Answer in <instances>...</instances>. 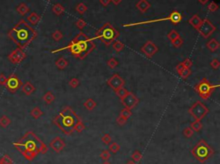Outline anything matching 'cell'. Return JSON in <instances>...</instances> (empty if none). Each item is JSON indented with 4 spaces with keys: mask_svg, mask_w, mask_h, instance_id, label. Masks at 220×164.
<instances>
[{
    "mask_svg": "<svg viewBox=\"0 0 220 164\" xmlns=\"http://www.w3.org/2000/svg\"><path fill=\"white\" fill-rule=\"evenodd\" d=\"M76 26L79 28V29H83V28H85L87 26V23L83 19H79L77 22H76Z\"/></svg>",
    "mask_w": 220,
    "mask_h": 164,
    "instance_id": "47",
    "label": "cell"
},
{
    "mask_svg": "<svg viewBox=\"0 0 220 164\" xmlns=\"http://www.w3.org/2000/svg\"><path fill=\"white\" fill-rule=\"evenodd\" d=\"M9 35L19 48L23 50L36 37V32L26 23L21 22L10 32Z\"/></svg>",
    "mask_w": 220,
    "mask_h": 164,
    "instance_id": "3",
    "label": "cell"
},
{
    "mask_svg": "<svg viewBox=\"0 0 220 164\" xmlns=\"http://www.w3.org/2000/svg\"><path fill=\"white\" fill-rule=\"evenodd\" d=\"M127 164H136V162H134L133 161H131V160H129L128 162H127Z\"/></svg>",
    "mask_w": 220,
    "mask_h": 164,
    "instance_id": "57",
    "label": "cell"
},
{
    "mask_svg": "<svg viewBox=\"0 0 220 164\" xmlns=\"http://www.w3.org/2000/svg\"><path fill=\"white\" fill-rule=\"evenodd\" d=\"M96 48V45L91 41V39L87 35L80 32L76 37L71 41V43L66 47H64L60 49L52 50V53L61 52L65 50H69L74 55V57L79 60H83L90 54V52Z\"/></svg>",
    "mask_w": 220,
    "mask_h": 164,
    "instance_id": "1",
    "label": "cell"
},
{
    "mask_svg": "<svg viewBox=\"0 0 220 164\" xmlns=\"http://www.w3.org/2000/svg\"><path fill=\"white\" fill-rule=\"evenodd\" d=\"M207 8H208L209 11L215 12L216 11H218V5L214 1H212V2L208 4Z\"/></svg>",
    "mask_w": 220,
    "mask_h": 164,
    "instance_id": "42",
    "label": "cell"
},
{
    "mask_svg": "<svg viewBox=\"0 0 220 164\" xmlns=\"http://www.w3.org/2000/svg\"><path fill=\"white\" fill-rule=\"evenodd\" d=\"M194 135V131L192 130L191 127H186L183 130V136L186 138H191Z\"/></svg>",
    "mask_w": 220,
    "mask_h": 164,
    "instance_id": "39",
    "label": "cell"
},
{
    "mask_svg": "<svg viewBox=\"0 0 220 164\" xmlns=\"http://www.w3.org/2000/svg\"><path fill=\"white\" fill-rule=\"evenodd\" d=\"M22 90L26 95H30L35 91V88L30 82H26L22 86Z\"/></svg>",
    "mask_w": 220,
    "mask_h": 164,
    "instance_id": "18",
    "label": "cell"
},
{
    "mask_svg": "<svg viewBox=\"0 0 220 164\" xmlns=\"http://www.w3.org/2000/svg\"><path fill=\"white\" fill-rule=\"evenodd\" d=\"M52 121L65 134L70 135L75 131V127L81 119L72 108L66 106L61 109L60 113L54 117Z\"/></svg>",
    "mask_w": 220,
    "mask_h": 164,
    "instance_id": "2",
    "label": "cell"
},
{
    "mask_svg": "<svg viewBox=\"0 0 220 164\" xmlns=\"http://www.w3.org/2000/svg\"><path fill=\"white\" fill-rule=\"evenodd\" d=\"M69 85L71 86V88H73V89L77 88L79 85V80L77 78H72L70 80V82H69Z\"/></svg>",
    "mask_w": 220,
    "mask_h": 164,
    "instance_id": "48",
    "label": "cell"
},
{
    "mask_svg": "<svg viewBox=\"0 0 220 164\" xmlns=\"http://www.w3.org/2000/svg\"><path fill=\"white\" fill-rule=\"evenodd\" d=\"M132 161H133L134 162L138 163V162H139L141 161L142 154L139 152L138 150H135L134 152L132 153Z\"/></svg>",
    "mask_w": 220,
    "mask_h": 164,
    "instance_id": "37",
    "label": "cell"
},
{
    "mask_svg": "<svg viewBox=\"0 0 220 164\" xmlns=\"http://www.w3.org/2000/svg\"><path fill=\"white\" fill-rule=\"evenodd\" d=\"M107 64H108V67H110L111 69H114V68H115L116 66L119 64V62H118L114 58H111L110 60H108V63Z\"/></svg>",
    "mask_w": 220,
    "mask_h": 164,
    "instance_id": "40",
    "label": "cell"
},
{
    "mask_svg": "<svg viewBox=\"0 0 220 164\" xmlns=\"http://www.w3.org/2000/svg\"><path fill=\"white\" fill-rule=\"evenodd\" d=\"M84 129H85V126H84V124L83 123L82 120H81V121H79V123L77 124V126L75 127V131H77V132H82Z\"/></svg>",
    "mask_w": 220,
    "mask_h": 164,
    "instance_id": "45",
    "label": "cell"
},
{
    "mask_svg": "<svg viewBox=\"0 0 220 164\" xmlns=\"http://www.w3.org/2000/svg\"><path fill=\"white\" fill-rule=\"evenodd\" d=\"M188 23H189V24H190L191 26L193 27V28H194L195 29H198L199 27L200 26V24H201L202 20L198 15H194L189 19Z\"/></svg>",
    "mask_w": 220,
    "mask_h": 164,
    "instance_id": "19",
    "label": "cell"
},
{
    "mask_svg": "<svg viewBox=\"0 0 220 164\" xmlns=\"http://www.w3.org/2000/svg\"><path fill=\"white\" fill-rule=\"evenodd\" d=\"M17 11L21 14V15H25L27 12L29 11V8L27 7L25 4H21L18 8H17Z\"/></svg>",
    "mask_w": 220,
    "mask_h": 164,
    "instance_id": "44",
    "label": "cell"
},
{
    "mask_svg": "<svg viewBox=\"0 0 220 164\" xmlns=\"http://www.w3.org/2000/svg\"><path fill=\"white\" fill-rule=\"evenodd\" d=\"M68 61L65 58H60L59 60H57V61L55 62V64H56V66L60 70H63V69H65V68H66L68 66Z\"/></svg>",
    "mask_w": 220,
    "mask_h": 164,
    "instance_id": "21",
    "label": "cell"
},
{
    "mask_svg": "<svg viewBox=\"0 0 220 164\" xmlns=\"http://www.w3.org/2000/svg\"><path fill=\"white\" fill-rule=\"evenodd\" d=\"M111 2H113V3L115 4V5H118V4H120L121 0H111Z\"/></svg>",
    "mask_w": 220,
    "mask_h": 164,
    "instance_id": "56",
    "label": "cell"
},
{
    "mask_svg": "<svg viewBox=\"0 0 220 164\" xmlns=\"http://www.w3.org/2000/svg\"><path fill=\"white\" fill-rule=\"evenodd\" d=\"M141 51L145 53V55H146L147 58H151L158 51V47L153 43L152 41H148L142 47Z\"/></svg>",
    "mask_w": 220,
    "mask_h": 164,
    "instance_id": "15",
    "label": "cell"
},
{
    "mask_svg": "<svg viewBox=\"0 0 220 164\" xmlns=\"http://www.w3.org/2000/svg\"><path fill=\"white\" fill-rule=\"evenodd\" d=\"M210 0H198V2H200L201 4H206Z\"/></svg>",
    "mask_w": 220,
    "mask_h": 164,
    "instance_id": "55",
    "label": "cell"
},
{
    "mask_svg": "<svg viewBox=\"0 0 220 164\" xmlns=\"http://www.w3.org/2000/svg\"><path fill=\"white\" fill-rule=\"evenodd\" d=\"M167 37H168V39L169 40V41H174V40H175V39H177V38L181 37V36H180L179 33H178L176 30L173 29L168 33V35H167Z\"/></svg>",
    "mask_w": 220,
    "mask_h": 164,
    "instance_id": "34",
    "label": "cell"
},
{
    "mask_svg": "<svg viewBox=\"0 0 220 164\" xmlns=\"http://www.w3.org/2000/svg\"><path fill=\"white\" fill-rule=\"evenodd\" d=\"M87 10H88V8L83 3H79L76 7V11L79 12L80 15H83L87 11Z\"/></svg>",
    "mask_w": 220,
    "mask_h": 164,
    "instance_id": "33",
    "label": "cell"
},
{
    "mask_svg": "<svg viewBox=\"0 0 220 164\" xmlns=\"http://www.w3.org/2000/svg\"><path fill=\"white\" fill-rule=\"evenodd\" d=\"M214 149L208 144L201 139L198 142L197 144L191 150V154L197 159L200 162H205L210 157L214 155Z\"/></svg>",
    "mask_w": 220,
    "mask_h": 164,
    "instance_id": "6",
    "label": "cell"
},
{
    "mask_svg": "<svg viewBox=\"0 0 220 164\" xmlns=\"http://www.w3.org/2000/svg\"><path fill=\"white\" fill-rule=\"evenodd\" d=\"M182 20V16L181 15V13L179 11H174L170 15L165 17V18L161 19H155V20H150V21H146V22H142V23H130V24H125L124 27H130V26H136V25H142V24H149V23H157V22H162V21H170L172 23L174 24H177L179 23Z\"/></svg>",
    "mask_w": 220,
    "mask_h": 164,
    "instance_id": "8",
    "label": "cell"
},
{
    "mask_svg": "<svg viewBox=\"0 0 220 164\" xmlns=\"http://www.w3.org/2000/svg\"><path fill=\"white\" fill-rule=\"evenodd\" d=\"M11 123V120L8 118L6 115H3L0 117V126L2 128H6Z\"/></svg>",
    "mask_w": 220,
    "mask_h": 164,
    "instance_id": "24",
    "label": "cell"
},
{
    "mask_svg": "<svg viewBox=\"0 0 220 164\" xmlns=\"http://www.w3.org/2000/svg\"><path fill=\"white\" fill-rule=\"evenodd\" d=\"M110 2H111V0H100L101 4L102 6H104V7H107L108 4H110Z\"/></svg>",
    "mask_w": 220,
    "mask_h": 164,
    "instance_id": "53",
    "label": "cell"
},
{
    "mask_svg": "<svg viewBox=\"0 0 220 164\" xmlns=\"http://www.w3.org/2000/svg\"><path fill=\"white\" fill-rule=\"evenodd\" d=\"M190 127L194 131H200L202 129V124L200 120H194V122L191 123Z\"/></svg>",
    "mask_w": 220,
    "mask_h": 164,
    "instance_id": "31",
    "label": "cell"
},
{
    "mask_svg": "<svg viewBox=\"0 0 220 164\" xmlns=\"http://www.w3.org/2000/svg\"><path fill=\"white\" fill-rule=\"evenodd\" d=\"M12 159L9 155H4V157L0 158V164H12Z\"/></svg>",
    "mask_w": 220,
    "mask_h": 164,
    "instance_id": "38",
    "label": "cell"
},
{
    "mask_svg": "<svg viewBox=\"0 0 220 164\" xmlns=\"http://www.w3.org/2000/svg\"><path fill=\"white\" fill-rule=\"evenodd\" d=\"M211 64V67L213 68V69H214V70H218L220 66L219 60H218V59H214V60H213L212 61H211V64Z\"/></svg>",
    "mask_w": 220,
    "mask_h": 164,
    "instance_id": "49",
    "label": "cell"
},
{
    "mask_svg": "<svg viewBox=\"0 0 220 164\" xmlns=\"http://www.w3.org/2000/svg\"><path fill=\"white\" fill-rule=\"evenodd\" d=\"M191 74V70L189 68H184L182 71L179 72V75L181 76V78L183 79H186Z\"/></svg>",
    "mask_w": 220,
    "mask_h": 164,
    "instance_id": "35",
    "label": "cell"
},
{
    "mask_svg": "<svg viewBox=\"0 0 220 164\" xmlns=\"http://www.w3.org/2000/svg\"><path fill=\"white\" fill-rule=\"evenodd\" d=\"M42 99H43V101L46 102V104H51L52 101L55 100V96H54V95H53L51 91H48V92H47V93L43 95Z\"/></svg>",
    "mask_w": 220,
    "mask_h": 164,
    "instance_id": "22",
    "label": "cell"
},
{
    "mask_svg": "<svg viewBox=\"0 0 220 164\" xmlns=\"http://www.w3.org/2000/svg\"><path fill=\"white\" fill-rule=\"evenodd\" d=\"M182 65L185 68H189L190 69L191 66L193 65V61L190 59H186L183 62H182Z\"/></svg>",
    "mask_w": 220,
    "mask_h": 164,
    "instance_id": "50",
    "label": "cell"
},
{
    "mask_svg": "<svg viewBox=\"0 0 220 164\" xmlns=\"http://www.w3.org/2000/svg\"><path fill=\"white\" fill-rule=\"evenodd\" d=\"M197 30L203 37L206 39L210 37L216 31V27L214 26L208 19H205V20H202L201 24Z\"/></svg>",
    "mask_w": 220,
    "mask_h": 164,
    "instance_id": "10",
    "label": "cell"
},
{
    "mask_svg": "<svg viewBox=\"0 0 220 164\" xmlns=\"http://www.w3.org/2000/svg\"><path fill=\"white\" fill-rule=\"evenodd\" d=\"M128 92H129V91H128V90H127V89H125L124 87H121V88H119V90H117L115 91V93H116V95H117V96L119 97L120 100H121V99H123L124 97L127 95Z\"/></svg>",
    "mask_w": 220,
    "mask_h": 164,
    "instance_id": "32",
    "label": "cell"
},
{
    "mask_svg": "<svg viewBox=\"0 0 220 164\" xmlns=\"http://www.w3.org/2000/svg\"><path fill=\"white\" fill-rule=\"evenodd\" d=\"M184 66L182 65V64L181 63V64H177V66H176V71H177V72L179 73L180 71H182V69H184Z\"/></svg>",
    "mask_w": 220,
    "mask_h": 164,
    "instance_id": "54",
    "label": "cell"
},
{
    "mask_svg": "<svg viewBox=\"0 0 220 164\" xmlns=\"http://www.w3.org/2000/svg\"><path fill=\"white\" fill-rule=\"evenodd\" d=\"M49 146H50V147H51V148H52L55 152L60 153L65 149V143L64 142V140L61 138H60V137H56V138H54L53 139H52V141L50 142Z\"/></svg>",
    "mask_w": 220,
    "mask_h": 164,
    "instance_id": "16",
    "label": "cell"
},
{
    "mask_svg": "<svg viewBox=\"0 0 220 164\" xmlns=\"http://www.w3.org/2000/svg\"><path fill=\"white\" fill-rule=\"evenodd\" d=\"M14 145L19 151L26 150L34 152L37 155L39 153L44 155L48 150L45 144L40 140V138L32 131H28L18 143L14 144Z\"/></svg>",
    "mask_w": 220,
    "mask_h": 164,
    "instance_id": "4",
    "label": "cell"
},
{
    "mask_svg": "<svg viewBox=\"0 0 220 164\" xmlns=\"http://www.w3.org/2000/svg\"><path fill=\"white\" fill-rule=\"evenodd\" d=\"M188 113H190L191 116H193V118H194L195 120H200V121L208 113L209 109L202 102L197 101L189 108Z\"/></svg>",
    "mask_w": 220,
    "mask_h": 164,
    "instance_id": "9",
    "label": "cell"
},
{
    "mask_svg": "<svg viewBox=\"0 0 220 164\" xmlns=\"http://www.w3.org/2000/svg\"><path fill=\"white\" fill-rule=\"evenodd\" d=\"M25 58H26V53L24 52L23 49L19 48V47L13 50L8 55V60H10L12 64H20Z\"/></svg>",
    "mask_w": 220,
    "mask_h": 164,
    "instance_id": "12",
    "label": "cell"
},
{
    "mask_svg": "<svg viewBox=\"0 0 220 164\" xmlns=\"http://www.w3.org/2000/svg\"><path fill=\"white\" fill-rule=\"evenodd\" d=\"M6 81H7V78L4 76V74H0V85H5L6 83Z\"/></svg>",
    "mask_w": 220,
    "mask_h": 164,
    "instance_id": "52",
    "label": "cell"
},
{
    "mask_svg": "<svg viewBox=\"0 0 220 164\" xmlns=\"http://www.w3.org/2000/svg\"><path fill=\"white\" fill-rule=\"evenodd\" d=\"M108 84L109 87H111L113 90L116 91L119 90V88L124 87L125 85V81L124 79L119 76V74L113 75L112 77L108 80Z\"/></svg>",
    "mask_w": 220,
    "mask_h": 164,
    "instance_id": "14",
    "label": "cell"
},
{
    "mask_svg": "<svg viewBox=\"0 0 220 164\" xmlns=\"http://www.w3.org/2000/svg\"><path fill=\"white\" fill-rule=\"evenodd\" d=\"M52 39L55 41H60L62 38H63V34L60 32V30H56L53 34H52Z\"/></svg>",
    "mask_w": 220,
    "mask_h": 164,
    "instance_id": "41",
    "label": "cell"
},
{
    "mask_svg": "<svg viewBox=\"0 0 220 164\" xmlns=\"http://www.w3.org/2000/svg\"><path fill=\"white\" fill-rule=\"evenodd\" d=\"M28 20L31 24L33 25H35L37 24L38 22L40 21V16L36 14V13H31V15L28 17Z\"/></svg>",
    "mask_w": 220,
    "mask_h": 164,
    "instance_id": "30",
    "label": "cell"
},
{
    "mask_svg": "<svg viewBox=\"0 0 220 164\" xmlns=\"http://www.w3.org/2000/svg\"><path fill=\"white\" fill-rule=\"evenodd\" d=\"M5 86L11 93H15L23 86V82L17 78V76L12 74L7 78Z\"/></svg>",
    "mask_w": 220,
    "mask_h": 164,
    "instance_id": "11",
    "label": "cell"
},
{
    "mask_svg": "<svg viewBox=\"0 0 220 164\" xmlns=\"http://www.w3.org/2000/svg\"><path fill=\"white\" fill-rule=\"evenodd\" d=\"M120 101L125 108H128L130 110L134 108L139 102V100L132 92H128L127 95L124 97L123 99H121Z\"/></svg>",
    "mask_w": 220,
    "mask_h": 164,
    "instance_id": "13",
    "label": "cell"
},
{
    "mask_svg": "<svg viewBox=\"0 0 220 164\" xmlns=\"http://www.w3.org/2000/svg\"><path fill=\"white\" fill-rule=\"evenodd\" d=\"M136 7L141 13H145L150 9V4L147 0H139L136 4Z\"/></svg>",
    "mask_w": 220,
    "mask_h": 164,
    "instance_id": "17",
    "label": "cell"
},
{
    "mask_svg": "<svg viewBox=\"0 0 220 164\" xmlns=\"http://www.w3.org/2000/svg\"><path fill=\"white\" fill-rule=\"evenodd\" d=\"M172 45L174 46L175 47H182V45L183 44V40L182 39L181 37L177 38V39H175V40H174V41H171Z\"/></svg>",
    "mask_w": 220,
    "mask_h": 164,
    "instance_id": "43",
    "label": "cell"
},
{
    "mask_svg": "<svg viewBox=\"0 0 220 164\" xmlns=\"http://www.w3.org/2000/svg\"><path fill=\"white\" fill-rule=\"evenodd\" d=\"M112 44H113V48L114 49V51H116L117 52H121V51L124 49V47H125V46H124L123 43L119 41H114V42H113Z\"/></svg>",
    "mask_w": 220,
    "mask_h": 164,
    "instance_id": "27",
    "label": "cell"
},
{
    "mask_svg": "<svg viewBox=\"0 0 220 164\" xmlns=\"http://www.w3.org/2000/svg\"><path fill=\"white\" fill-rule=\"evenodd\" d=\"M116 122L119 124V126H124V125L127 124V119H124L123 117H121V116H119V117L116 119Z\"/></svg>",
    "mask_w": 220,
    "mask_h": 164,
    "instance_id": "51",
    "label": "cell"
},
{
    "mask_svg": "<svg viewBox=\"0 0 220 164\" xmlns=\"http://www.w3.org/2000/svg\"><path fill=\"white\" fill-rule=\"evenodd\" d=\"M206 47H207V48L211 51V52H216L218 49L219 48V43H218V41H217L216 39H212V40H210V41L207 42V44H206Z\"/></svg>",
    "mask_w": 220,
    "mask_h": 164,
    "instance_id": "20",
    "label": "cell"
},
{
    "mask_svg": "<svg viewBox=\"0 0 220 164\" xmlns=\"http://www.w3.org/2000/svg\"><path fill=\"white\" fill-rule=\"evenodd\" d=\"M100 157L101 158V160H103L104 162L108 161L111 158V154L108 151V149H103L100 154Z\"/></svg>",
    "mask_w": 220,
    "mask_h": 164,
    "instance_id": "36",
    "label": "cell"
},
{
    "mask_svg": "<svg viewBox=\"0 0 220 164\" xmlns=\"http://www.w3.org/2000/svg\"><path fill=\"white\" fill-rule=\"evenodd\" d=\"M118 36L119 32L110 23H106L96 33V36L91 38V41L100 40L106 46H109L116 41Z\"/></svg>",
    "mask_w": 220,
    "mask_h": 164,
    "instance_id": "5",
    "label": "cell"
},
{
    "mask_svg": "<svg viewBox=\"0 0 220 164\" xmlns=\"http://www.w3.org/2000/svg\"><path fill=\"white\" fill-rule=\"evenodd\" d=\"M119 149H120V146L117 143H115V142H111L110 143V145L108 147L109 151H111L114 154H116L117 152H119Z\"/></svg>",
    "mask_w": 220,
    "mask_h": 164,
    "instance_id": "29",
    "label": "cell"
},
{
    "mask_svg": "<svg viewBox=\"0 0 220 164\" xmlns=\"http://www.w3.org/2000/svg\"><path fill=\"white\" fill-rule=\"evenodd\" d=\"M132 115V113L130 109H128L127 108H124L123 109H121V111L119 113V116L123 117L124 119H128L130 118L131 116Z\"/></svg>",
    "mask_w": 220,
    "mask_h": 164,
    "instance_id": "28",
    "label": "cell"
},
{
    "mask_svg": "<svg viewBox=\"0 0 220 164\" xmlns=\"http://www.w3.org/2000/svg\"><path fill=\"white\" fill-rule=\"evenodd\" d=\"M102 164H111V163H110V162H109L108 161H106V162H103Z\"/></svg>",
    "mask_w": 220,
    "mask_h": 164,
    "instance_id": "58",
    "label": "cell"
},
{
    "mask_svg": "<svg viewBox=\"0 0 220 164\" xmlns=\"http://www.w3.org/2000/svg\"><path fill=\"white\" fill-rule=\"evenodd\" d=\"M101 141L104 143L105 144H109L111 142H112V138H111V136L108 133L104 134L102 137H101Z\"/></svg>",
    "mask_w": 220,
    "mask_h": 164,
    "instance_id": "46",
    "label": "cell"
},
{
    "mask_svg": "<svg viewBox=\"0 0 220 164\" xmlns=\"http://www.w3.org/2000/svg\"><path fill=\"white\" fill-rule=\"evenodd\" d=\"M30 115L32 116L34 119H39L40 117H41V116L43 115V112L41 111V109L39 107H35V108H34L32 110H31V112H30Z\"/></svg>",
    "mask_w": 220,
    "mask_h": 164,
    "instance_id": "23",
    "label": "cell"
},
{
    "mask_svg": "<svg viewBox=\"0 0 220 164\" xmlns=\"http://www.w3.org/2000/svg\"><path fill=\"white\" fill-rule=\"evenodd\" d=\"M83 106H84V108H86V109H88L89 111H91V110H93L94 108L97 107V102L94 101L93 99H88L87 101L83 103Z\"/></svg>",
    "mask_w": 220,
    "mask_h": 164,
    "instance_id": "25",
    "label": "cell"
},
{
    "mask_svg": "<svg viewBox=\"0 0 220 164\" xmlns=\"http://www.w3.org/2000/svg\"><path fill=\"white\" fill-rule=\"evenodd\" d=\"M218 87V85H212L211 82H209L206 78H202L195 85L194 90L200 95V96L201 97L202 99L206 100V99H208L212 93L214 91V90Z\"/></svg>",
    "mask_w": 220,
    "mask_h": 164,
    "instance_id": "7",
    "label": "cell"
},
{
    "mask_svg": "<svg viewBox=\"0 0 220 164\" xmlns=\"http://www.w3.org/2000/svg\"><path fill=\"white\" fill-rule=\"evenodd\" d=\"M52 11H53L54 14H56L57 16H60L62 15L64 11H65V8L60 4H54L53 7H52Z\"/></svg>",
    "mask_w": 220,
    "mask_h": 164,
    "instance_id": "26",
    "label": "cell"
}]
</instances>
